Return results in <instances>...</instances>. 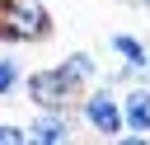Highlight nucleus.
I'll return each mask as SVG.
<instances>
[{"mask_svg": "<svg viewBox=\"0 0 150 145\" xmlns=\"http://www.w3.org/2000/svg\"><path fill=\"white\" fill-rule=\"evenodd\" d=\"M122 122H127V131L150 136V84H136L122 94Z\"/></svg>", "mask_w": 150, "mask_h": 145, "instance_id": "obj_4", "label": "nucleus"}, {"mask_svg": "<svg viewBox=\"0 0 150 145\" xmlns=\"http://www.w3.org/2000/svg\"><path fill=\"white\" fill-rule=\"evenodd\" d=\"M23 94L33 98V108H70V103H75V89L61 80V70H56V65L23 75Z\"/></svg>", "mask_w": 150, "mask_h": 145, "instance_id": "obj_3", "label": "nucleus"}, {"mask_svg": "<svg viewBox=\"0 0 150 145\" xmlns=\"http://www.w3.org/2000/svg\"><path fill=\"white\" fill-rule=\"evenodd\" d=\"M112 145H150V136H141V131H122V136H112Z\"/></svg>", "mask_w": 150, "mask_h": 145, "instance_id": "obj_10", "label": "nucleus"}, {"mask_svg": "<svg viewBox=\"0 0 150 145\" xmlns=\"http://www.w3.org/2000/svg\"><path fill=\"white\" fill-rule=\"evenodd\" d=\"M19 84H23V70H19V61L0 56V98H9V94H14Z\"/></svg>", "mask_w": 150, "mask_h": 145, "instance_id": "obj_7", "label": "nucleus"}, {"mask_svg": "<svg viewBox=\"0 0 150 145\" xmlns=\"http://www.w3.org/2000/svg\"><path fill=\"white\" fill-rule=\"evenodd\" d=\"M145 70H150V61H145Z\"/></svg>", "mask_w": 150, "mask_h": 145, "instance_id": "obj_13", "label": "nucleus"}, {"mask_svg": "<svg viewBox=\"0 0 150 145\" xmlns=\"http://www.w3.org/2000/svg\"><path fill=\"white\" fill-rule=\"evenodd\" d=\"M52 37V14L42 0H0V42H47Z\"/></svg>", "mask_w": 150, "mask_h": 145, "instance_id": "obj_1", "label": "nucleus"}, {"mask_svg": "<svg viewBox=\"0 0 150 145\" xmlns=\"http://www.w3.org/2000/svg\"><path fill=\"white\" fill-rule=\"evenodd\" d=\"M108 47L117 51V61H127V65H141L145 70V61H150V47L136 37V33H112L108 37Z\"/></svg>", "mask_w": 150, "mask_h": 145, "instance_id": "obj_6", "label": "nucleus"}, {"mask_svg": "<svg viewBox=\"0 0 150 145\" xmlns=\"http://www.w3.org/2000/svg\"><path fill=\"white\" fill-rule=\"evenodd\" d=\"M0 145H28V126H19V122H0Z\"/></svg>", "mask_w": 150, "mask_h": 145, "instance_id": "obj_8", "label": "nucleus"}, {"mask_svg": "<svg viewBox=\"0 0 150 145\" xmlns=\"http://www.w3.org/2000/svg\"><path fill=\"white\" fill-rule=\"evenodd\" d=\"M80 117H84V126H89L94 136H108V140L127 131V122H122V98L112 94V84L89 89L84 103H80Z\"/></svg>", "mask_w": 150, "mask_h": 145, "instance_id": "obj_2", "label": "nucleus"}, {"mask_svg": "<svg viewBox=\"0 0 150 145\" xmlns=\"http://www.w3.org/2000/svg\"><path fill=\"white\" fill-rule=\"evenodd\" d=\"M136 5H145V9H150V0H136Z\"/></svg>", "mask_w": 150, "mask_h": 145, "instance_id": "obj_12", "label": "nucleus"}, {"mask_svg": "<svg viewBox=\"0 0 150 145\" xmlns=\"http://www.w3.org/2000/svg\"><path fill=\"white\" fill-rule=\"evenodd\" d=\"M56 70H61V80H66V84L80 94V89H84V84L98 75V61H94V51H70V56H66Z\"/></svg>", "mask_w": 150, "mask_h": 145, "instance_id": "obj_5", "label": "nucleus"}, {"mask_svg": "<svg viewBox=\"0 0 150 145\" xmlns=\"http://www.w3.org/2000/svg\"><path fill=\"white\" fill-rule=\"evenodd\" d=\"M136 75H141V65H127V61H122V65L112 70V80H108V84H131Z\"/></svg>", "mask_w": 150, "mask_h": 145, "instance_id": "obj_9", "label": "nucleus"}, {"mask_svg": "<svg viewBox=\"0 0 150 145\" xmlns=\"http://www.w3.org/2000/svg\"><path fill=\"white\" fill-rule=\"evenodd\" d=\"M28 145H75V140H28Z\"/></svg>", "mask_w": 150, "mask_h": 145, "instance_id": "obj_11", "label": "nucleus"}]
</instances>
